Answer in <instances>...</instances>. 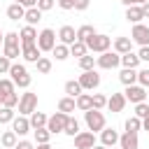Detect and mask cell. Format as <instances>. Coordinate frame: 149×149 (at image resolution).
Segmentation results:
<instances>
[{
	"label": "cell",
	"instance_id": "6da1fadb",
	"mask_svg": "<svg viewBox=\"0 0 149 149\" xmlns=\"http://www.w3.org/2000/svg\"><path fill=\"white\" fill-rule=\"evenodd\" d=\"M2 56H7L9 61H16V58L21 56L19 33H5V37H2Z\"/></svg>",
	"mask_w": 149,
	"mask_h": 149
},
{
	"label": "cell",
	"instance_id": "7a4b0ae2",
	"mask_svg": "<svg viewBox=\"0 0 149 149\" xmlns=\"http://www.w3.org/2000/svg\"><path fill=\"white\" fill-rule=\"evenodd\" d=\"M7 74H9V79L14 81V86H19V88H28V86H30V81H33L30 72H28V70H26V65H21V63H12Z\"/></svg>",
	"mask_w": 149,
	"mask_h": 149
},
{
	"label": "cell",
	"instance_id": "3957f363",
	"mask_svg": "<svg viewBox=\"0 0 149 149\" xmlns=\"http://www.w3.org/2000/svg\"><path fill=\"white\" fill-rule=\"evenodd\" d=\"M112 47V37L109 35H102V33H95L86 40V49L91 54H102V51H109Z\"/></svg>",
	"mask_w": 149,
	"mask_h": 149
},
{
	"label": "cell",
	"instance_id": "277c9868",
	"mask_svg": "<svg viewBox=\"0 0 149 149\" xmlns=\"http://www.w3.org/2000/svg\"><path fill=\"white\" fill-rule=\"evenodd\" d=\"M84 121H86V128L91 130V133H100L102 128H105V114L100 112V109H86L84 112Z\"/></svg>",
	"mask_w": 149,
	"mask_h": 149
},
{
	"label": "cell",
	"instance_id": "5b68a950",
	"mask_svg": "<svg viewBox=\"0 0 149 149\" xmlns=\"http://www.w3.org/2000/svg\"><path fill=\"white\" fill-rule=\"evenodd\" d=\"M95 65L100 70H114L121 65V54L116 51H102L100 56H95Z\"/></svg>",
	"mask_w": 149,
	"mask_h": 149
},
{
	"label": "cell",
	"instance_id": "8992f818",
	"mask_svg": "<svg viewBox=\"0 0 149 149\" xmlns=\"http://www.w3.org/2000/svg\"><path fill=\"white\" fill-rule=\"evenodd\" d=\"M35 109H37V93H33V91L21 93V95H19V114L28 116V114H33Z\"/></svg>",
	"mask_w": 149,
	"mask_h": 149
},
{
	"label": "cell",
	"instance_id": "52a82bcc",
	"mask_svg": "<svg viewBox=\"0 0 149 149\" xmlns=\"http://www.w3.org/2000/svg\"><path fill=\"white\" fill-rule=\"evenodd\" d=\"M35 44L40 47V51H51V49L56 47V30H51V28L40 30V33H37V42H35Z\"/></svg>",
	"mask_w": 149,
	"mask_h": 149
},
{
	"label": "cell",
	"instance_id": "ba28073f",
	"mask_svg": "<svg viewBox=\"0 0 149 149\" xmlns=\"http://www.w3.org/2000/svg\"><path fill=\"white\" fill-rule=\"evenodd\" d=\"M123 98H126V102H133V105L144 102V100H147V88L140 86V84H130V86H126Z\"/></svg>",
	"mask_w": 149,
	"mask_h": 149
},
{
	"label": "cell",
	"instance_id": "9c48e42d",
	"mask_svg": "<svg viewBox=\"0 0 149 149\" xmlns=\"http://www.w3.org/2000/svg\"><path fill=\"white\" fill-rule=\"evenodd\" d=\"M77 81H79V86H81L84 91H93V88L100 86V74H98L95 70H84Z\"/></svg>",
	"mask_w": 149,
	"mask_h": 149
},
{
	"label": "cell",
	"instance_id": "30bf717a",
	"mask_svg": "<svg viewBox=\"0 0 149 149\" xmlns=\"http://www.w3.org/2000/svg\"><path fill=\"white\" fill-rule=\"evenodd\" d=\"M68 116H70V114H65V112H56L54 116L47 119V130H49L51 135L63 133V128H65V123H68Z\"/></svg>",
	"mask_w": 149,
	"mask_h": 149
},
{
	"label": "cell",
	"instance_id": "8fae6325",
	"mask_svg": "<svg viewBox=\"0 0 149 149\" xmlns=\"http://www.w3.org/2000/svg\"><path fill=\"white\" fill-rule=\"evenodd\" d=\"M130 40H133V44L149 47V26H144V23H133Z\"/></svg>",
	"mask_w": 149,
	"mask_h": 149
},
{
	"label": "cell",
	"instance_id": "7c38bea8",
	"mask_svg": "<svg viewBox=\"0 0 149 149\" xmlns=\"http://www.w3.org/2000/svg\"><path fill=\"white\" fill-rule=\"evenodd\" d=\"M95 144V133L91 130H79L74 135V149H91Z\"/></svg>",
	"mask_w": 149,
	"mask_h": 149
},
{
	"label": "cell",
	"instance_id": "4fadbf2b",
	"mask_svg": "<svg viewBox=\"0 0 149 149\" xmlns=\"http://www.w3.org/2000/svg\"><path fill=\"white\" fill-rule=\"evenodd\" d=\"M19 40H21V47H26V44H35L37 42V30H35V26H23L21 30H19Z\"/></svg>",
	"mask_w": 149,
	"mask_h": 149
},
{
	"label": "cell",
	"instance_id": "5bb4252c",
	"mask_svg": "<svg viewBox=\"0 0 149 149\" xmlns=\"http://www.w3.org/2000/svg\"><path fill=\"white\" fill-rule=\"evenodd\" d=\"M56 37H58L61 44H68V47H70V44L77 40V30H74L72 26H61L58 33H56Z\"/></svg>",
	"mask_w": 149,
	"mask_h": 149
},
{
	"label": "cell",
	"instance_id": "9a60e30c",
	"mask_svg": "<svg viewBox=\"0 0 149 149\" xmlns=\"http://www.w3.org/2000/svg\"><path fill=\"white\" fill-rule=\"evenodd\" d=\"M100 144H105L107 149L116 147V144H119V133H116L114 128H102V130H100Z\"/></svg>",
	"mask_w": 149,
	"mask_h": 149
},
{
	"label": "cell",
	"instance_id": "2e32d148",
	"mask_svg": "<svg viewBox=\"0 0 149 149\" xmlns=\"http://www.w3.org/2000/svg\"><path fill=\"white\" fill-rule=\"evenodd\" d=\"M40 56H42V51H40L37 44H26V47H21V58H23L26 63H35Z\"/></svg>",
	"mask_w": 149,
	"mask_h": 149
},
{
	"label": "cell",
	"instance_id": "e0dca14e",
	"mask_svg": "<svg viewBox=\"0 0 149 149\" xmlns=\"http://www.w3.org/2000/svg\"><path fill=\"white\" fill-rule=\"evenodd\" d=\"M12 130H14L16 135H26V133H30V121H28V116H23V114L14 116V121H12Z\"/></svg>",
	"mask_w": 149,
	"mask_h": 149
},
{
	"label": "cell",
	"instance_id": "ac0fdd59",
	"mask_svg": "<svg viewBox=\"0 0 149 149\" xmlns=\"http://www.w3.org/2000/svg\"><path fill=\"white\" fill-rule=\"evenodd\" d=\"M140 142H137V133H123L119 135V149H137Z\"/></svg>",
	"mask_w": 149,
	"mask_h": 149
},
{
	"label": "cell",
	"instance_id": "d6986e66",
	"mask_svg": "<svg viewBox=\"0 0 149 149\" xmlns=\"http://www.w3.org/2000/svg\"><path fill=\"white\" fill-rule=\"evenodd\" d=\"M112 47L116 54H128V51H133V40L130 37H116L112 42Z\"/></svg>",
	"mask_w": 149,
	"mask_h": 149
},
{
	"label": "cell",
	"instance_id": "ffe728a7",
	"mask_svg": "<svg viewBox=\"0 0 149 149\" xmlns=\"http://www.w3.org/2000/svg\"><path fill=\"white\" fill-rule=\"evenodd\" d=\"M119 79L123 86H130V84H137V70L135 68H123L119 72Z\"/></svg>",
	"mask_w": 149,
	"mask_h": 149
},
{
	"label": "cell",
	"instance_id": "44dd1931",
	"mask_svg": "<svg viewBox=\"0 0 149 149\" xmlns=\"http://www.w3.org/2000/svg\"><path fill=\"white\" fill-rule=\"evenodd\" d=\"M107 107H109L112 112H121V109L126 107V98H123V93H112V95L107 98Z\"/></svg>",
	"mask_w": 149,
	"mask_h": 149
},
{
	"label": "cell",
	"instance_id": "7402d4cb",
	"mask_svg": "<svg viewBox=\"0 0 149 149\" xmlns=\"http://www.w3.org/2000/svg\"><path fill=\"white\" fill-rule=\"evenodd\" d=\"M126 19H128V23H140V21L144 19L142 7H140V5H130V7H126Z\"/></svg>",
	"mask_w": 149,
	"mask_h": 149
},
{
	"label": "cell",
	"instance_id": "603a6c76",
	"mask_svg": "<svg viewBox=\"0 0 149 149\" xmlns=\"http://www.w3.org/2000/svg\"><path fill=\"white\" fill-rule=\"evenodd\" d=\"M47 119H49V116H47L44 112H37V109H35L33 114H28V121H30V128H33V130L47 126Z\"/></svg>",
	"mask_w": 149,
	"mask_h": 149
},
{
	"label": "cell",
	"instance_id": "cb8c5ba5",
	"mask_svg": "<svg viewBox=\"0 0 149 149\" xmlns=\"http://www.w3.org/2000/svg\"><path fill=\"white\" fill-rule=\"evenodd\" d=\"M16 142H19V135H16L14 130H5V133L0 135V144H2L5 149H14Z\"/></svg>",
	"mask_w": 149,
	"mask_h": 149
},
{
	"label": "cell",
	"instance_id": "d4e9b609",
	"mask_svg": "<svg viewBox=\"0 0 149 149\" xmlns=\"http://www.w3.org/2000/svg\"><path fill=\"white\" fill-rule=\"evenodd\" d=\"M23 14H26V7H23V5H19V2H12V5L7 7V19H12V21L23 19Z\"/></svg>",
	"mask_w": 149,
	"mask_h": 149
},
{
	"label": "cell",
	"instance_id": "484cf974",
	"mask_svg": "<svg viewBox=\"0 0 149 149\" xmlns=\"http://www.w3.org/2000/svg\"><path fill=\"white\" fill-rule=\"evenodd\" d=\"M23 21H26L28 26H35V23H40V21H42V12H40L37 7H28V9H26V14H23Z\"/></svg>",
	"mask_w": 149,
	"mask_h": 149
},
{
	"label": "cell",
	"instance_id": "4316f807",
	"mask_svg": "<svg viewBox=\"0 0 149 149\" xmlns=\"http://www.w3.org/2000/svg\"><path fill=\"white\" fill-rule=\"evenodd\" d=\"M142 61L137 58V54H133V51H128V54H121V65L123 68H135L137 70V65H140Z\"/></svg>",
	"mask_w": 149,
	"mask_h": 149
},
{
	"label": "cell",
	"instance_id": "83f0119b",
	"mask_svg": "<svg viewBox=\"0 0 149 149\" xmlns=\"http://www.w3.org/2000/svg\"><path fill=\"white\" fill-rule=\"evenodd\" d=\"M51 54H54V58H56V61H65V58L70 56V47H68V44L56 42V47L51 49Z\"/></svg>",
	"mask_w": 149,
	"mask_h": 149
},
{
	"label": "cell",
	"instance_id": "f1b7e54d",
	"mask_svg": "<svg viewBox=\"0 0 149 149\" xmlns=\"http://www.w3.org/2000/svg\"><path fill=\"white\" fill-rule=\"evenodd\" d=\"M74 105H77V109H81V112H86V109H91V93H79L77 98H74Z\"/></svg>",
	"mask_w": 149,
	"mask_h": 149
},
{
	"label": "cell",
	"instance_id": "f546056e",
	"mask_svg": "<svg viewBox=\"0 0 149 149\" xmlns=\"http://www.w3.org/2000/svg\"><path fill=\"white\" fill-rule=\"evenodd\" d=\"M74 109H77V105H74V98L65 95V98H61V100H58V112H65V114H70V112H74Z\"/></svg>",
	"mask_w": 149,
	"mask_h": 149
},
{
	"label": "cell",
	"instance_id": "4dcf8cb0",
	"mask_svg": "<svg viewBox=\"0 0 149 149\" xmlns=\"http://www.w3.org/2000/svg\"><path fill=\"white\" fill-rule=\"evenodd\" d=\"M91 35H95V28H93V26L84 23V26H79V28H77V40H79V42H86Z\"/></svg>",
	"mask_w": 149,
	"mask_h": 149
},
{
	"label": "cell",
	"instance_id": "1f68e13d",
	"mask_svg": "<svg viewBox=\"0 0 149 149\" xmlns=\"http://www.w3.org/2000/svg\"><path fill=\"white\" fill-rule=\"evenodd\" d=\"M84 54H88V49H86V42H79V40H74L72 44H70V56H84Z\"/></svg>",
	"mask_w": 149,
	"mask_h": 149
},
{
	"label": "cell",
	"instance_id": "d6a6232c",
	"mask_svg": "<svg viewBox=\"0 0 149 149\" xmlns=\"http://www.w3.org/2000/svg\"><path fill=\"white\" fill-rule=\"evenodd\" d=\"M79 68H81V72H84V70H93V68H95V56H93V54L79 56Z\"/></svg>",
	"mask_w": 149,
	"mask_h": 149
},
{
	"label": "cell",
	"instance_id": "836d02e7",
	"mask_svg": "<svg viewBox=\"0 0 149 149\" xmlns=\"http://www.w3.org/2000/svg\"><path fill=\"white\" fill-rule=\"evenodd\" d=\"M35 68H37L40 74H49V72H51V61H49L47 56H40V58L35 61Z\"/></svg>",
	"mask_w": 149,
	"mask_h": 149
},
{
	"label": "cell",
	"instance_id": "e575fe53",
	"mask_svg": "<svg viewBox=\"0 0 149 149\" xmlns=\"http://www.w3.org/2000/svg\"><path fill=\"white\" fill-rule=\"evenodd\" d=\"M84 88L79 86V81H74V79H70V81H65V93L70 95V98H77L79 93H81Z\"/></svg>",
	"mask_w": 149,
	"mask_h": 149
},
{
	"label": "cell",
	"instance_id": "d590c367",
	"mask_svg": "<svg viewBox=\"0 0 149 149\" xmlns=\"http://www.w3.org/2000/svg\"><path fill=\"white\" fill-rule=\"evenodd\" d=\"M91 107H93V109L107 107V95H102V93H91Z\"/></svg>",
	"mask_w": 149,
	"mask_h": 149
},
{
	"label": "cell",
	"instance_id": "8d00e7d4",
	"mask_svg": "<svg viewBox=\"0 0 149 149\" xmlns=\"http://www.w3.org/2000/svg\"><path fill=\"white\" fill-rule=\"evenodd\" d=\"M63 133H65V135H70V137H74V135L79 133V121H77V119H72V116H68V123H65Z\"/></svg>",
	"mask_w": 149,
	"mask_h": 149
},
{
	"label": "cell",
	"instance_id": "74e56055",
	"mask_svg": "<svg viewBox=\"0 0 149 149\" xmlns=\"http://www.w3.org/2000/svg\"><path fill=\"white\" fill-rule=\"evenodd\" d=\"M126 130H128V133H137V130H142V119H140V116H130V119H126Z\"/></svg>",
	"mask_w": 149,
	"mask_h": 149
},
{
	"label": "cell",
	"instance_id": "f35d334b",
	"mask_svg": "<svg viewBox=\"0 0 149 149\" xmlns=\"http://www.w3.org/2000/svg\"><path fill=\"white\" fill-rule=\"evenodd\" d=\"M49 140H51V133L47 130V126L35 128V142H37V144H44V142H49Z\"/></svg>",
	"mask_w": 149,
	"mask_h": 149
},
{
	"label": "cell",
	"instance_id": "ab89813d",
	"mask_svg": "<svg viewBox=\"0 0 149 149\" xmlns=\"http://www.w3.org/2000/svg\"><path fill=\"white\" fill-rule=\"evenodd\" d=\"M14 116H16V112H14L12 107H0V126H2V123H12Z\"/></svg>",
	"mask_w": 149,
	"mask_h": 149
},
{
	"label": "cell",
	"instance_id": "60d3db41",
	"mask_svg": "<svg viewBox=\"0 0 149 149\" xmlns=\"http://www.w3.org/2000/svg\"><path fill=\"white\" fill-rule=\"evenodd\" d=\"M14 88H16V86H14V81H12V79H7V77H5V79H0V95H2V98H5V95H9V93H14Z\"/></svg>",
	"mask_w": 149,
	"mask_h": 149
},
{
	"label": "cell",
	"instance_id": "b9f144b4",
	"mask_svg": "<svg viewBox=\"0 0 149 149\" xmlns=\"http://www.w3.org/2000/svg\"><path fill=\"white\" fill-rule=\"evenodd\" d=\"M16 105H19V93H16V91L2 98V107H12V109H14Z\"/></svg>",
	"mask_w": 149,
	"mask_h": 149
},
{
	"label": "cell",
	"instance_id": "7bdbcfd3",
	"mask_svg": "<svg viewBox=\"0 0 149 149\" xmlns=\"http://www.w3.org/2000/svg\"><path fill=\"white\" fill-rule=\"evenodd\" d=\"M137 84L140 86H149V68H144V70H137Z\"/></svg>",
	"mask_w": 149,
	"mask_h": 149
},
{
	"label": "cell",
	"instance_id": "ee69618b",
	"mask_svg": "<svg viewBox=\"0 0 149 149\" xmlns=\"http://www.w3.org/2000/svg\"><path fill=\"white\" fill-rule=\"evenodd\" d=\"M54 5H56V0H37V9L44 14V12H49V9H54Z\"/></svg>",
	"mask_w": 149,
	"mask_h": 149
},
{
	"label": "cell",
	"instance_id": "f6af8a7d",
	"mask_svg": "<svg viewBox=\"0 0 149 149\" xmlns=\"http://www.w3.org/2000/svg\"><path fill=\"white\" fill-rule=\"evenodd\" d=\"M147 114H149V105H147V102H137V105H135V116L144 119Z\"/></svg>",
	"mask_w": 149,
	"mask_h": 149
},
{
	"label": "cell",
	"instance_id": "bcb514c9",
	"mask_svg": "<svg viewBox=\"0 0 149 149\" xmlns=\"http://www.w3.org/2000/svg\"><path fill=\"white\" fill-rule=\"evenodd\" d=\"M9 65H12V61L7 56H0V74H7L9 72Z\"/></svg>",
	"mask_w": 149,
	"mask_h": 149
},
{
	"label": "cell",
	"instance_id": "7dc6e473",
	"mask_svg": "<svg viewBox=\"0 0 149 149\" xmlns=\"http://www.w3.org/2000/svg\"><path fill=\"white\" fill-rule=\"evenodd\" d=\"M88 5H91V0H74V9H77V12L88 9Z\"/></svg>",
	"mask_w": 149,
	"mask_h": 149
},
{
	"label": "cell",
	"instance_id": "c3c4849f",
	"mask_svg": "<svg viewBox=\"0 0 149 149\" xmlns=\"http://www.w3.org/2000/svg\"><path fill=\"white\" fill-rule=\"evenodd\" d=\"M137 58L149 63V47H140V51H137Z\"/></svg>",
	"mask_w": 149,
	"mask_h": 149
},
{
	"label": "cell",
	"instance_id": "681fc988",
	"mask_svg": "<svg viewBox=\"0 0 149 149\" xmlns=\"http://www.w3.org/2000/svg\"><path fill=\"white\" fill-rule=\"evenodd\" d=\"M14 149H35V144H33V142H28V140H19Z\"/></svg>",
	"mask_w": 149,
	"mask_h": 149
},
{
	"label": "cell",
	"instance_id": "f907efd6",
	"mask_svg": "<svg viewBox=\"0 0 149 149\" xmlns=\"http://www.w3.org/2000/svg\"><path fill=\"white\" fill-rule=\"evenodd\" d=\"M61 9H74V0H56Z\"/></svg>",
	"mask_w": 149,
	"mask_h": 149
},
{
	"label": "cell",
	"instance_id": "816d5d0a",
	"mask_svg": "<svg viewBox=\"0 0 149 149\" xmlns=\"http://www.w3.org/2000/svg\"><path fill=\"white\" fill-rule=\"evenodd\" d=\"M126 7H130V5H144V2H149V0H121Z\"/></svg>",
	"mask_w": 149,
	"mask_h": 149
},
{
	"label": "cell",
	"instance_id": "f5cc1de1",
	"mask_svg": "<svg viewBox=\"0 0 149 149\" xmlns=\"http://www.w3.org/2000/svg\"><path fill=\"white\" fill-rule=\"evenodd\" d=\"M142 130H147V133H149V114L142 119Z\"/></svg>",
	"mask_w": 149,
	"mask_h": 149
},
{
	"label": "cell",
	"instance_id": "db71d44e",
	"mask_svg": "<svg viewBox=\"0 0 149 149\" xmlns=\"http://www.w3.org/2000/svg\"><path fill=\"white\" fill-rule=\"evenodd\" d=\"M140 7H142V14H144V19H147V16H149V2H144V5H140Z\"/></svg>",
	"mask_w": 149,
	"mask_h": 149
},
{
	"label": "cell",
	"instance_id": "11a10c76",
	"mask_svg": "<svg viewBox=\"0 0 149 149\" xmlns=\"http://www.w3.org/2000/svg\"><path fill=\"white\" fill-rule=\"evenodd\" d=\"M35 149H51V144H49V142H44V144H35Z\"/></svg>",
	"mask_w": 149,
	"mask_h": 149
},
{
	"label": "cell",
	"instance_id": "9f6ffc18",
	"mask_svg": "<svg viewBox=\"0 0 149 149\" xmlns=\"http://www.w3.org/2000/svg\"><path fill=\"white\" fill-rule=\"evenodd\" d=\"M91 149H107V147H105V144H93Z\"/></svg>",
	"mask_w": 149,
	"mask_h": 149
},
{
	"label": "cell",
	"instance_id": "6f0895ef",
	"mask_svg": "<svg viewBox=\"0 0 149 149\" xmlns=\"http://www.w3.org/2000/svg\"><path fill=\"white\" fill-rule=\"evenodd\" d=\"M2 37H5V33H2V28H0V44H2Z\"/></svg>",
	"mask_w": 149,
	"mask_h": 149
},
{
	"label": "cell",
	"instance_id": "680465c9",
	"mask_svg": "<svg viewBox=\"0 0 149 149\" xmlns=\"http://www.w3.org/2000/svg\"><path fill=\"white\" fill-rule=\"evenodd\" d=\"M147 98H149V86H147Z\"/></svg>",
	"mask_w": 149,
	"mask_h": 149
},
{
	"label": "cell",
	"instance_id": "91938a15",
	"mask_svg": "<svg viewBox=\"0 0 149 149\" xmlns=\"http://www.w3.org/2000/svg\"><path fill=\"white\" fill-rule=\"evenodd\" d=\"M0 107H2V95H0Z\"/></svg>",
	"mask_w": 149,
	"mask_h": 149
},
{
	"label": "cell",
	"instance_id": "94428289",
	"mask_svg": "<svg viewBox=\"0 0 149 149\" xmlns=\"http://www.w3.org/2000/svg\"><path fill=\"white\" fill-rule=\"evenodd\" d=\"M112 149H114V147H112Z\"/></svg>",
	"mask_w": 149,
	"mask_h": 149
}]
</instances>
